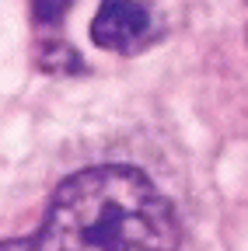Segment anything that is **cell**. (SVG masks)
Listing matches in <instances>:
<instances>
[{
  "label": "cell",
  "instance_id": "1",
  "mask_svg": "<svg viewBox=\"0 0 248 251\" xmlns=\"http://www.w3.org/2000/svg\"><path fill=\"white\" fill-rule=\"evenodd\" d=\"M0 251H178L168 199L137 168H87L56 188L46 224Z\"/></svg>",
  "mask_w": 248,
  "mask_h": 251
},
{
  "label": "cell",
  "instance_id": "2",
  "mask_svg": "<svg viewBox=\"0 0 248 251\" xmlns=\"http://www.w3.org/2000/svg\"><path fill=\"white\" fill-rule=\"evenodd\" d=\"M87 35L105 52L133 56L158 39V18L140 0H102Z\"/></svg>",
  "mask_w": 248,
  "mask_h": 251
},
{
  "label": "cell",
  "instance_id": "3",
  "mask_svg": "<svg viewBox=\"0 0 248 251\" xmlns=\"http://www.w3.org/2000/svg\"><path fill=\"white\" fill-rule=\"evenodd\" d=\"M39 67H42L46 74H81V70H84V59H81V52H77L74 46L49 39V42L39 49Z\"/></svg>",
  "mask_w": 248,
  "mask_h": 251
},
{
  "label": "cell",
  "instance_id": "4",
  "mask_svg": "<svg viewBox=\"0 0 248 251\" xmlns=\"http://www.w3.org/2000/svg\"><path fill=\"white\" fill-rule=\"evenodd\" d=\"M74 7V0H32V14L39 25H59Z\"/></svg>",
  "mask_w": 248,
  "mask_h": 251
}]
</instances>
